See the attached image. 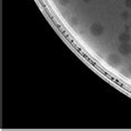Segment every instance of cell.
Returning a JSON list of instances; mask_svg holds the SVG:
<instances>
[{"mask_svg":"<svg viewBox=\"0 0 131 131\" xmlns=\"http://www.w3.org/2000/svg\"><path fill=\"white\" fill-rule=\"evenodd\" d=\"M104 32V28L103 26L101 24H93L91 25L90 27V34L93 36V37H100V36H102Z\"/></svg>","mask_w":131,"mask_h":131,"instance_id":"cell-1","label":"cell"},{"mask_svg":"<svg viewBox=\"0 0 131 131\" xmlns=\"http://www.w3.org/2000/svg\"><path fill=\"white\" fill-rule=\"evenodd\" d=\"M107 61H108V63H109L111 67L117 68L118 66L121 63V57L119 54H117V53H110L109 56H108V58H107Z\"/></svg>","mask_w":131,"mask_h":131,"instance_id":"cell-2","label":"cell"},{"mask_svg":"<svg viewBox=\"0 0 131 131\" xmlns=\"http://www.w3.org/2000/svg\"><path fill=\"white\" fill-rule=\"evenodd\" d=\"M118 51L121 56L127 57V56L131 54V45L129 42H121V45L118 47Z\"/></svg>","mask_w":131,"mask_h":131,"instance_id":"cell-3","label":"cell"},{"mask_svg":"<svg viewBox=\"0 0 131 131\" xmlns=\"http://www.w3.org/2000/svg\"><path fill=\"white\" fill-rule=\"evenodd\" d=\"M130 35L128 34V32H122V34H120L119 36H118V40H119L120 42H129L130 41Z\"/></svg>","mask_w":131,"mask_h":131,"instance_id":"cell-4","label":"cell"},{"mask_svg":"<svg viewBox=\"0 0 131 131\" xmlns=\"http://www.w3.org/2000/svg\"><path fill=\"white\" fill-rule=\"evenodd\" d=\"M121 19H123V20L130 19V12L129 11H123L122 14H121Z\"/></svg>","mask_w":131,"mask_h":131,"instance_id":"cell-5","label":"cell"},{"mask_svg":"<svg viewBox=\"0 0 131 131\" xmlns=\"http://www.w3.org/2000/svg\"><path fill=\"white\" fill-rule=\"evenodd\" d=\"M58 1H59V4H60L61 6H67L68 4H69L70 0H58Z\"/></svg>","mask_w":131,"mask_h":131,"instance_id":"cell-6","label":"cell"},{"mask_svg":"<svg viewBox=\"0 0 131 131\" xmlns=\"http://www.w3.org/2000/svg\"><path fill=\"white\" fill-rule=\"evenodd\" d=\"M124 5H126L127 8H131V0H126V1H124Z\"/></svg>","mask_w":131,"mask_h":131,"instance_id":"cell-7","label":"cell"},{"mask_svg":"<svg viewBox=\"0 0 131 131\" xmlns=\"http://www.w3.org/2000/svg\"><path fill=\"white\" fill-rule=\"evenodd\" d=\"M83 2H86V4H88V2H90V1H92V0H82Z\"/></svg>","mask_w":131,"mask_h":131,"instance_id":"cell-8","label":"cell"},{"mask_svg":"<svg viewBox=\"0 0 131 131\" xmlns=\"http://www.w3.org/2000/svg\"><path fill=\"white\" fill-rule=\"evenodd\" d=\"M129 74H130V76H131V66H130V67H129Z\"/></svg>","mask_w":131,"mask_h":131,"instance_id":"cell-9","label":"cell"}]
</instances>
